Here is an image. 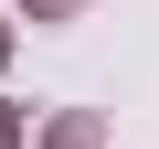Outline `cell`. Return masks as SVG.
<instances>
[]
</instances>
